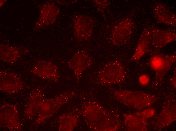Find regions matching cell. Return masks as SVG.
I'll use <instances>...</instances> for the list:
<instances>
[{"label": "cell", "instance_id": "obj_4", "mask_svg": "<svg viewBox=\"0 0 176 131\" xmlns=\"http://www.w3.org/2000/svg\"><path fill=\"white\" fill-rule=\"evenodd\" d=\"M175 54L167 55L158 53L150 58L148 64L151 69L155 73V85L162 82L164 77L176 61Z\"/></svg>", "mask_w": 176, "mask_h": 131}, {"label": "cell", "instance_id": "obj_11", "mask_svg": "<svg viewBox=\"0 0 176 131\" xmlns=\"http://www.w3.org/2000/svg\"><path fill=\"white\" fill-rule=\"evenodd\" d=\"M35 75L44 79L56 82L59 81V75L56 65L51 61L41 60L38 61L32 69Z\"/></svg>", "mask_w": 176, "mask_h": 131}, {"label": "cell", "instance_id": "obj_15", "mask_svg": "<svg viewBox=\"0 0 176 131\" xmlns=\"http://www.w3.org/2000/svg\"><path fill=\"white\" fill-rule=\"evenodd\" d=\"M153 14L155 18L159 23L175 27V15L163 4L159 3L155 5Z\"/></svg>", "mask_w": 176, "mask_h": 131}, {"label": "cell", "instance_id": "obj_8", "mask_svg": "<svg viewBox=\"0 0 176 131\" xmlns=\"http://www.w3.org/2000/svg\"><path fill=\"white\" fill-rule=\"evenodd\" d=\"M0 124L2 126L11 130L21 129L18 113L15 106L5 105L1 108Z\"/></svg>", "mask_w": 176, "mask_h": 131}, {"label": "cell", "instance_id": "obj_18", "mask_svg": "<svg viewBox=\"0 0 176 131\" xmlns=\"http://www.w3.org/2000/svg\"><path fill=\"white\" fill-rule=\"evenodd\" d=\"M121 122L117 117L108 116L107 115L96 125L94 129L98 131H115L121 127Z\"/></svg>", "mask_w": 176, "mask_h": 131}, {"label": "cell", "instance_id": "obj_3", "mask_svg": "<svg viewBox=\"0 0 176 131\" xmlns=\"http://www.w3.org/2000/svg\"><path fill=\"white\" fill-rule=\"evenodd\" d=\"M68 100V97L64 93L51 99H45L43 96L41 97L38 100L35 106L37 122H41L51 116Z\"/></svg>", "mask_w": 176, "mask_h": 131}, {"label": "cell", "instance_id": "obj_10", "mask_svg": "<svg viewBox=\"0 0 176 131\" xmlns=\"http://www.w3.org/2000/svg\"><path fill=\"white\" fill-rule=\"evenodd\" d=\"M0 90L9 94L18 92L22 88L23 82L15 73L5 70L0 72Z\"/></svg>", "mask_w": 176, "mask_h": 131}, {"label": "cell", "instance_id": "obj_19", "mask_svg": "<svg viewBox=\"0 0 176 131\" xmlns=\"http://www.w3.org/2000/svg\"><path fill=\"white\" fill-rule=\"evenodd\" d=\"M20 53L13 47L6 45L0 46V59L5 62L14 63L18 59Z\"/></svg>", "mask_w": 176, "mask_h": 131}, {"label": "cell", "instance_id": "obj_14", "mask_svg": "<svg viewBox=\"0 0 176 131\" xmlns=\"http://www.w3.org/2000/svg\"><path fill=\"white\" fill-rule=\"evenodd\" d=\"M151 29L152 46L156 49H161L176 41V34L174 32L157 28Z\"/></svg>", "mask_w": 176, "mask_h": 131}, {"label": "cell", "instance_id": "obj_24", "mask_svg": "<svg viewBox=\"0 0 176 131\" xmlns=\"http://www.w3.org/2000/svg\"><path fill=\"white\" fill-rule=\"evenodd\" d=\"M172 84L173 86L175 87L176 88V74H175L172 77H171L170 79Z\"/></svg>", "mask_w": 176, "mask_h": 131}, {"label": "cell", "instance_id": "obj_16", "mask_svg": "<svg viewBox=\"0 0 176 131\" xmlns=\"http://www.w3.org/2000/svg\"><path fill=\"white\" fill-rule=\"evenodd\" d=\"M124 124L126 130L129 131H146L148 130L147 119L131 113L123 115Z\"/></svg>", "mask_w": 176, "mask_h": 131}, {"label": "cell", "instance_id": "obj_13", "mask_svg": "<svg viewBox=\"0 0 176 131\" xmlns=\"http://www.w3.org/2000/svg\"><path fill=\"white\" fill-rule=\"evenodd\" d=\"M151 29L147 27L141 32L135 52L130 59L138 61L144 55L151 51Z\"/></svg>", "mask_w": 176, "mask_h": 131}, {"label": "cell", "instance_id": "obj_23", "mask_svg": "<svg viewBox=\"0 0 176 131\" xmlns=\"http://www.w3.org/2000/svg\"><path fill=\"white\" fill-rule=\"evenodd\" d=\"M150 79L149 76L146 74H143L139 78V81L140 84L142 86H145L149 83Z\"/></svg>", "mask_w": 176, "mask_h": 131}, {"label": "cell", "instance_id": "obj_20", "mask_svg": "<svg viewBox=\"0 0 176 131\" xmlns=\"http://www.w3.org/2000/svg\"><path fill=\"white\" fill-rule=\"evenodd\" d=\"M59 130L60 131H71L77 124L78 119L74 115L70 114L62 115L59 119Z\"/></svg>", "mask_w": 176, "mask_h": 131}, {"label": "cell", "instance_id": "obj_5", "mask_svg": "<svg viewBox=\"0 0 176 131\" xmlns=\"http://www.w3.org/2000/svg\"><path fill=\"white\" fill-rule=\"evenodd\" d=\"M73 31L75 37L78 40H89L92 35L94 21L91 17L84 15L77 14L73 17Z\"/></svg>", "mask_w": 176, "mask_h": 131}, {"label": "cell", "instance_id": "obj_17", "mask_svg": "<svg viewBox=\"0 0 176 131\" xmlns=\"http://www.w3.org/2000/svg\"><path fill=\"white\" fill-rule=\"evenodd\" d=\"M39 23L42 26L53 23L59 13L58 7L52 3H47L43 5L40 11Z\"/></svg>", "mask_w": 176, "mask_h": 131}, {"label": "cell", "instance_id": "obj_22", "mask_svg": "<svg viewBox=\"0 0 176 131\" xmlns=\"http://www.w3.org/2000/svg\"><path fill=\"white\" fill-rule=\"evenodd\" d=\"M93 2L97 6L98 11L104 15L105 10L109 5L110 2L108 0H93Z\"/></svg>", "mask_w": 176, "mask_h": 131}, {"label": "cell", "instance_id": "obj_12", "mask_svg": "<svg viewBox=\"0 0 176 131\" xmlns=\"http://www.w3.org/2000/svg\"><path fill=\"white\" fill-rule=\"evenodd\" d=\"M82 114L91 125L95 126L107 115V111L101 105L94 102L84 104L82 107Z\"/></svg>", "mask_w": 176, "mask_h": 131}, {"label": "cell", "instance_id": "obj_9", "mask_svg": "<svg viewBox=\"0 0 176 131\" xmlns=\"http://www.w3.org/2000/svg\"><path fill=\"white\" fill-rule=\"evenodd\" d=\"M92 60L84 50H79L69 61L68 65L74 72L77 80L80 78L83 72L91 65Z\"/></svg>", "mask_w": 176, "mask_h": 131}, {"label": "cell", "instance_id": "obj_7", "mask_svg": "<svg viewBox=\"0 0 176 131\" xmlns=\"http://www.w3.org/2000/svg\"><path fill=\"white\" fill-rule=\"evenodd\" d=\"M134 26L132 19L126 18L120 21L114 27L112 32V44L120 46L126 44L131 35Z\"/></svg>", "mask_w": 176, "mask_h": 131}, {"label": "cell", "instance_id": "obj_21", "mask_svg": "<svg viewBox=\"0 0 176 131\" xmlns=\"http://www.w3.org/2000/svg\"><path fill=\"white\" fill-rule=\"evenodd\" d=\"M156 113L155 109L152 108H147L143 111L136 112L135 115L147 119L154 116Z\"/></svg>", "mask_w": 176, "mask_h": 131}, {"label": "cell", "instance_id": "obj_1", "mask_svg": "<svg viewBox=\"0 0 176 131\" xmlns=\"http://www.w3.org/2000/svg\"><path fill=\"white\" fill-rule=\"evenodd\" d=\"M112 93L114 98L119 102L139 110L149 107L158 98L155 95L139 91L116 89Z\"/></svg>", "mask_w": 176, "mask_h": 131}, {"label": "cell", "instance_id": "obj_2", "mask_svg": "<svg viewBox=\"0 0 176 131\" xmlns=\"http://www.w3.org/2000/svg\"><path fill=\"white\" fill-rule=\"evenodd\" d=\"M126 73L124 67L119 61H110L105 64L99 72L98 79L103 84H115L125 80Z\"/></svg>", "mask_w": 176, "mask_h": 131}, {"label": "cell", "instance_id": "obj_6", "mask_svg": "<svg viewBox=\"0 0 176 131\" xmlns=\"http://www.w3.org/2000/svg\"><path fill=\"white\" fill-rule=\"evenodd\" d=\"M176 104L173 98H168L164 102L161 112L156 118L154 128L160 130L169 126L176 120Z\"/></svg>", "mask_w": 176, "mask_h": 131}]
</instances>
